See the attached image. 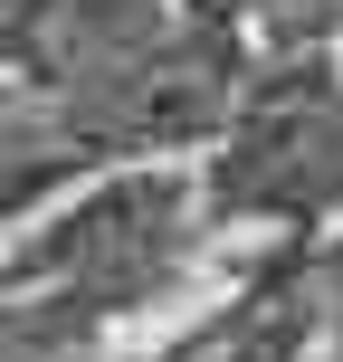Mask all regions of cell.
<instances>
[{"label": "cell", "instance_id": "6", "mask_svg": "<svg viewBox=\"0 0 343 362\" xmlns=\"http://www.w3.org/2000/svg\"><path fill=\"white\" fill-rule=\"evenodd\" d=\"M48 10H57V0H0V76L29 67V48H38V29H48Z\"/></svg>", "mask_w": 343, "mask_h": 362}, {"label": "cell", "instance_id": "3", "mask_svg": "<svg viewBox=\"0 0 343 362\" xmlns=\"http://www.w3.org/2000/svg\"><path fill=\"white\" fill-rule=\"evenodd\" d=\"M248 67H257L248 29L219 0H181L134 57H115L105 76L57 95L48 124L86 163H181V153H210V134L229 124Z\"/></svg>", "mask_w": 343, "mask_h": 362}, {"label": "cell", "instance_id": "1", "mask_svg": "<svg viewBox=\"0 0 343 362\" xmlns=\"http://www.w3.org/2000/svg\"><path fill=\"white\" fill-rule=\"evenodd\" d=\"M200 238H210V200L191 163H95L48 229H29L0 257V286L48 296L105 334L181 286Z\"/></svg>", "mask_w": 343, "mask_h": 362}, {"label": "cell", "instance_id": "2", "mask_svg": "<svg viewBox=\"0 0 343 362\" xmlns=\"http://www.w3.org/2000/svg\"><path fill=\"white\" fill-rule=\"evenodd\" d=\"M210 229H315L343 210V48H267L200 153Z\"/></svg>", "mask_w": 343, "mask_h": 362}, {"label": "cell", "instance_id": "4", "mask_svg": "<svg viewBox=\"0 0 343 362\" xmlns=\"http://www.w3.org/2000/svg\"><path fill=\"white\" fill-rule=\"evenodd\" d=\"M86 172H95V163H86L57 124H0V219L38 210L48 191H76Z\"/></svg>", "mask_w": 343, "mask_h": 362}, {"label": "cell", "instance_id": "5", "mask_svg": "<svg viewBox=\"0 0 343 362\" xmlns=\"http://www.w3.org/2000/svg\"><path fill=\"white\" fill-rule=\"evenodd\" d=\"M238 29H257L267 48H334V10L343 0H219Z\"/></svg>", "mask_w": 343, "mask_h": 362}]
</instances>
